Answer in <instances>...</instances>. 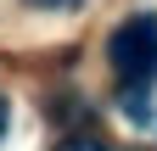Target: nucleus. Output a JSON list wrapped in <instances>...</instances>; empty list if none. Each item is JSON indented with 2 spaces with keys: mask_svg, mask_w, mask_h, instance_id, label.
<instances>
[{
  "mask_svg": "<svg viewBox=\"0 0 157 151\" xmlns=\"http://www.w3.org/2000/svg\"><path fill=\"white\" fill-rule=\"evenodd\" d=\"M6 123H11V106H6V101H0V134H6Z\"/></svg>",
  "mask_w": 157,
  "mask_h": 151,
  "instance_id": "obj_3",
  "label": "nucleus"
},
{
  "mask_svg": "<svg viewBox=\"0 0 157 151\" xmlns=\"http://www.w3.org/2000/svg\"><path fill=\"white\" fill-rule=\"evenodd\" d=\"M107 62L118 73V84H124V95H146L157 84V17L151 11H140V17H129V23L112 28Z\"/></svg>",
  "mask_w": 157,
  "mask_h": 151,
  "instance_id": "obj_1",
  "label": "nucleus"
},
{
  "mask_svg": "<svg viewBox=\"0 0 157 151\" xmlns=\"http://www.w3.org/2000/svg\"><path fill=\"white\" fill-rule=\"evenodd\" d=\"M62 151H112V145H101V140H67Z\"/></svg>",
  "mask_w": 157,
  "mask_h": 151,
  "instance_id": "obj_2",
  "label": "nucleus"
}]
</instances>
